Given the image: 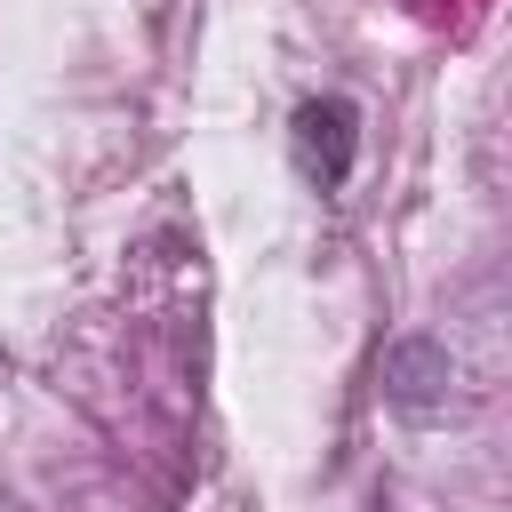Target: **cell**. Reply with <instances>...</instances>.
<instances>
[{"mask_svg":"<svg viewBox=\"0 0 512 512\" xmlns=\"http://www.w3.org/2000/svg\"><path fill=\"white\" fill-rule=\"evenodd\" d=\"M384 400L392 408H408V416H432V408H448V392H456V352L440 344V336H400V344H384Z\"/></svg>","mask_w":512,"mask_h":512,"instance_id":"2","label":"cell"},{"mask_svg":"<svg viewBox=\"0 0 512 512\" xmlns=\"http://www.w3.org/2000/svg\"><path fill=\"white\" fill-rule=\"evenodd\" d=\"M296 160H304V176H312L320 192H336V184L352 176V160H360V112H352L344 96L296 104Z\"/></svg>","mask_w":512,"mask_h":512,"instance_id":"1","label":"cell"}]
</instances>
